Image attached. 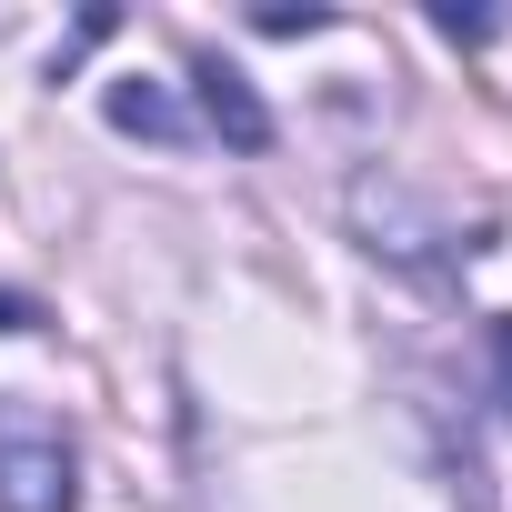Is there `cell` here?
<instances>
[{"label": "cell", "mask_w": 512, "mask_h": 512, "mask_svg": "<svg viewBox=\"0 0 512 512\" xmlns=\"http://www.w3.org/2000/svg\"><path fill=\"white\" fill-rule=\"evenodd\" d=\"M81 502V462L51 422L0 412V512H71Z\"/></svg>", "instance_id": "1"}, {"label": "cell", "mask_w": 512, "mask_h": 512, "mask_svg": "<svg viewBox=\"0 0 512 512\" xmlns=\"http://www.w3.org/2000/svg\"><path fill=\"white\" fill-rule=\"evenodd\" d=\"M191 81H201V121H211L231 151H272V111H262V91H251L231 61H211V51H201V61H191Z\"/></svg>", "instance_id": "2"}, {"label": "cell", "mask_w": 512, "mask_h": 512, "mask_svg": "<svg viewBox=\"0 0 512 512\" xmlns=\"http://www.w3.org/2000/svg\"><path fill=\"white\" fill-rule=\"evenodd\" d=\"M352 221H362V241L372 251H392V262H422V241H432V221H422V201L402 191V181H352Z\"/></svg>", "instance_id": "3"}, {"label": "cell", "mask_w": 512, "mask_h": 512, "mask_svg": "<svg viewBox=\"0 0 512 512\" xmlns=\"http://www.w3.org/2000/svg\"><path fill=\"white\" fill-rule=\"evenodd\" d=\"M101 111H111V131H131V141H191V121H181V101H171L161 81H111Z\"/></svg>", "instance_id": "4"}, {"label": "cell", "mask_w": 512, "mask_h": 512, "mask_svg": "<svg viewBox=\"0 0 512 512\" xmlns=\"http://www.w3.org/2000/svg\"><path fill=\"white\" fill-rule=\"evenodd\" d=\"M432 31H442V41H492V21H482V11H432Z\"/></svg>", "instance_id": "5"}, {"label": "cell", "mask_w": 512, "mask_h": 512, "mask_svg": "<svg viewBox=\"0 0 512 512\" xmlns=\"http://www.w3.org/2000/svg\"><path fill=\"white\" fill-rule=\"evenodd\" d=\"M262 31H272V41H292V31H332V21H322V11H262Z\"/></svg>", "instance_id": "6"}, {"label": "cell", "mask_w": 512, "mask_h": 512, "mask_svg": "<svg viewBox=\"0 0 512 512\" xmlns=\"http://www.w3.org/2000/svg\"><path fill=\"white\" fill-rule=\"evenodd\" d=\"M492 382H502V412H512V322H492Z\"/></svg>", "instance_id": "7"}, {"label": "cell", "mask_w": 512, "mask_h": 512, "mask_svg": "<svg viewBox=\"0 0 512 512\" xmlns=\"http://www.w3.org/2000/svg\"><path fill=\"white\" fill-rule=\"evenodd\" d=\"M0 332H41V312H31L21 292H0Z\"/></svg>", "instance_id": "8"}]
</instances>
